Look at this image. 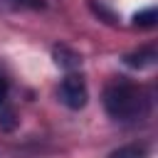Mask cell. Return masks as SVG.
<instances>
[{"label":"cell","mask_w":158,"mask_h":158,"mask_svg":"<svg viewBox=\"0 0 158 158\" xmlns=\"http://www.w3.org/2000/svg\"><path fill=\"white\" fill-rule=\"evenodd\" d=\"M104 109L116 121H136L148 111V99L138 84L118 77L104 89Z\"/></svg>","instance_id":"obj_1"},{"label":"cell","mask_w":158,"mask_h":158,"mask_svg":"<svg viewBox=\"0 0 158 158\" xmlns=\"http://www.w3.org/2000/svg\"><path fill=\"white\" fill-rule=\"evenodd\" d=\"M12 118H15V116H12V111H10V109H2V106H0V126L10 131V128L15 126V121H12Z\"/></svg>","instance_id":"obj_7"},{"label":"cell","mask_w":158,"mask_h":158,"mask_svg":"<svg viewBox=\"0 0 158 158\" xmlns=\"http://www.w3.org/2000/svg\"><path fill=\"white\" fill-rule=\"evenodd\" d=\"M5 96H7V79L0 74V106L5 104Z\"/></svg>","instance_id":"obj_8"},{"label":"cell","mask_w":158,"mask_h":158,"mask_svg":"<svg viewBox=\"0 0 158 158\" xmlns=\"http://www.w3.org/2000/svg\"><path fill=\"white\" fill-rule=\"evenodd\" d=\"M59 99H62V104L69 106V109H84V104H86V99H89L84 77L69 72V74L62 79V84H59Z\"/></svg>","instance_id":"obj_2"},{"label":"cell","mask_w":158,"mask_h":158,"mask_svg":"<svg viewBox=\"0 0 158 158\" xmlns=\"http://www.w3.org/2000/svg\"><path fill=\"white\" fill-rule=\"evenodd\" d=\"M153 59H156V49L153 47H143L138 52L126 54V64H131V67H148V64H153Z\"/></svg>","instance_id":"obj_3"},{"label":"cell","mask_w":158,"mask_h":158,"mask_svg":"<svg viewBox=\"0 0 158 158\" xmlns=\"http://www.w3.org/2000/svg\"><path fill=\"white\" fill-rule=\"evenodd\" d=\"M148 156V148L143 143H131V146H121L116 148L109 158H146Z\"/></svg>","instance_id":"obj_4"},{"label":"cell","mask_w":158,"mask_h":158,"mask_svg":"<svg viewBox=\"0 0 158 158\" xmlns=\"http://www.w3.org/2000/svg\"><path fill=\"white\" fill-rule=\"evenodd\" d=\"M133 22H136L138 27H153V25H156V7H148V10H143V12H136V15H133Z\"/></svg>","instance_id":"obj_6"},{"label":"cell","mask_w":158,"mask_h":158,"mask_svg":"<svg viewBox=\"0 0 158 158\" xmlns=\"http://www.w3.org/2000/svg\"><path fill=\"white\" fill-rule=\"evenodd\" d=\"M54 57H57V64H62L64 69H74V67H79V64H81L79 54L69 52L67 47H54Z\"/></svg>","instance_id":"obj_5"}]
</instances>
